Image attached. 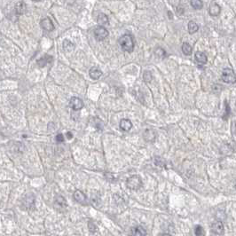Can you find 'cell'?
I'll list each match as a JSON object with an SVG mask.
<instances>
[{"label": "cell", "mask_w": 236, "mask_h": 236, "mask_svg": "<svg viewBox=\"0 0 236 236\" xmlns=\"http://www.w3.org/2000/svg\"><path fill=\"white\" fill-rule=\"evenodd\" d=\"M67 207H68V204H67L66 199L64 197H62L61 195H58L55 198V201H54L55 210L60 211V212H63V211L66 210Z\"/></svg>", "instance_id": "obj_4"}, {"label": "cell", "mask_w": 236, "mask_h": 236, "mask_svg": "<svg viewBox=\"0 0 236 236\" xmlns=\"http://www.w3.org/2000/svg\"><path fill=\"white\" fill-rule=\"evenodd\" d=\"M53 61L52 56L44 55V57H42L40 60H38V61H37V64H38V66H39V67L43 68V67H44L47 63H49L50 61Z\"/></svg>", "instance_id": "obj_16"}, {"label": "cell", "mask_w": 236, "mask_h": 236, "mask_svg": "<svg viewBox=\"0 0 236 236\" xmlns=\"http://www.w3.org/2000/svg\"><path fill=\"white\" fill-rule=\"evenodd\" d=\"M235 187H236V185H235Z\"/></svg>", "instance_id": "obj_31"}, {"label": "cell", "mask_w": 236, "mask_h": 236, "mask_svg": "<svg viewBox=\"0 0 236 236\" xmlns=\"http://www.w3.org/2000/svg\"><path fill=\"white\" fill-rule=\"evenodd\" d=\"M75 1H76V0H66V2H67L69 5H72V4H74V3H75Z\"/></svg>", "instance_id": "obj_28"}, {"label": "cell", "mask_w": 236, "mask_h": 236, "mask_svg": "<svg viewBox=\"0 0 236 236\" xmlns=\"http://www.w3.org/2000/svg\"><path fill=\"white\" fill-rule=\"evenodd\" d=\"M194 233H195V235L196 236H202L205 234L204 231H203V228L201 227V226H196Z\"/></svg>", "instance_id": "obj_23"}, {"label": "cell", "mask_w": 236, "mask_h": 236, "mask_svg": "<svg viewBox=\"0 0 236 236\" xmlns=\"http://www.w3.org/2000/svg\"><path fill=\"white\" fill-rule=\"evenodd\" d=\"M94 36L98 41H102L108 36V31L103 26H99L94 29Z\"/></svg>", "instance_id": "obj_5"}, {"label": "cell", "mask_w": 236, "mask_h": 236, "mask_svg": "<svg viewBox=\"0 0 236 236\" xmlns=\"http://www.w3.org/2000/svg\"><path fill=\"white\" fill-rule=\"evenodd\" d=\"M190 3L192 7H193L195 10H200L203 6V3L201 2V0H191Z\"/></svg>", "instance_id": "obj_21"}, {"label": "cell", "mask_w": 236, "mask_h": 236, "mask_svg": "<svg viewBox=\"0 0 236 236\" xmlns=\"http://www.w3.org/2000/svg\"><path fill=\"white\" fill-rule=\"evenodd\" d=\"M40 25H41L43 29H44L45 31H48V32L53 31V29H54V25H53V21H52L49 18H44V19H43V20L41 21Z\"/></svg>", "instance_id": "obj_9"}, {"label": "cell", "mask_w": 236, "mask_h": 236, "mask_svg": "<svg viewBox=\"0 0 236 236\" xmlns=\"http://www.w3.org/2000/svg\"><path fill=\"white\" fill-rule=\"evenodd\" d=\"M33 1H36V2H38V1H41V0H33Z\"/></svg>", "instance_id": "obj_30"}, {"label": "cell", "mask_w": 236, "mask_h": 236, "mask_svg": "<svg viewBox=\"0 0 236 236\" xmlns=\"http://www.w3.org/2000/svg\"><path fill=\"white\" fill-rule=\"evenodd\" d=\"M74 44H72V42H70L69 40H64L63 42V48L66 52H71L74 49Z\"/></svg>", "instance_id": "obj_20"}, {"label": "cell", "mask_w": 236, "mask_h": 236, "mask_svg": "<svg viewBox=\"0 0 236 236\" xmlns=\"http://www.w3.org/2000/svg\"><path fill=\"white\" fill-rule=\"evenodd\" d=\"M182 52L185 55H191L193 52L192 46L188 43H184L183 45H182Z\"/></svg>", "instance_id": "obj_19"}, {"label": "cell", "mask_w": 236, "mask_h": 236, "mask_svg": "<svg viewBox=\"0 0 236 236\" xmlns=\"http://www.w3.org/2000/svg\"><path fill=\"white\" fill-rule=\"evenodd\" d=\"M221 77H222V80L227 84H234L236 82L235 73L230 68H227L223 70Z\"/></svg>", "instance_id": "obj_3"}, {"label": "cell", "mask_w": 236, "mask_h": 236, "mask_svg": "<svg viewBox=\"0 0 236 236\" xmlns=\"http://www.w3.org/2000/svg\"><path fill=\"white\" fill-rule=\"evenodd\" d=\"M97 21H98V23H99L100 26H104V25L108 24V17H107L106 14H104V13L99 14Z\"/></svg>", "instance_id": "obj_17"}, {"label": "cell", "mask_w": 236, "mask_h": 236, "mask_svg": "<svg viewBox=\"0 0 236 236\" xmlns=\"http://www.w3.org/2000/svg\"><path fill=\"white\" fill-rule=\"evenodd\" d=\"M221 12V7L217 3H211L209 8V13L211 16H218Z\"/></svg>", "instance_id": "obj_10"}, {"label": "cell", "mask_w": 236, "mask_h": 236, "mask_svg": "<svg viewBox=\"0 0 236 236\" xmlns=\"http://www.w3.org/2000/svg\"><path fill=\"white\" fill-rule=\"evenodd\" d=\"M177 13H179L180 15H182L184 13V9L182 8L181 6H178V7H177Z\"/></svg>", "instance_id": "obj_26"}, {"label": "cell", "mask_w": 236, "mask_h": 236, "mask_svg": "<svg viewBox=\"0 0 236 236\" xmlns=\"http://www.w3.org/2000/svg\"><path fill=\"white\" fill-rule=\"evenodd\" d=\"M88 227H89V229H90V231L92 230V228L93 229V232H95L97 230V227H96V226L92 223V222H90L89 224H88Z\"/></svg>", "instance_id": "obj_25"}, {"label": "cell", "mask_w": 236, "mask_h": 236, "mask_svg": "<svg viewBox=\"0 0 236 236\" xmlns=\"http://www.w3.org/2000/svg\"><path fill=\"white\" fill-rule=\"evenodd\" d=\"M155 55L158 56V57H160V58H164L165 57V55H166V53H165V51L163 50V49H162V48H157L155 51Z\"/></svg>", "instance_id": "obj_22"}, {"label": "cell", "mask_w": 236, "mask_h": 236, "mask_svg": "<svg viewBox=\"0 0 236 236\" xmlns=\"http://www.w3.org/2000/svg\"><path fill=\"white\" fill-rule=\"evenodd\" d=\"M66 135H67V137H68V139H69V140H71V139L73 138V134H72L71 132H67V134H66Z\"/></svg>", "instance_id": "obj_27"}, {"label": "cell", "mask_w": 236, "mask_h": 236, "mask_svg": "<svg viewBox=\"0 0 236 236\" xmlns=\"http://www.w3.org/2000/svg\"><path fill=\"white\" fill-rule=\"evenodd\" d=\"M26 9H27L26 4H25L24 2H22V1H21V2L17 3V4H16V6H15V12H16V13H17L18 15H21V14H23V13L26 12Z\"/></svg>", "instance_id": "obj_14"}, {"label": "cell", "mask_w": 236, "mask_h": 236, "mask_svg": "<svg viewBox=\"0 0 236 236\" xmlns=\"http://www.w3.org/2000/svg\"><path fill=\"white\" fill-rule=\"evenodd\" d=\"M89 74H90V77L92 79L96 80V79H99L101 76H102V71L98 69L97 67H93L92 68L90 71H89Z\"/></svg>", "instance_id": "obj_11"}, {"label": "cell", "mask_w": 236, "mask_h": 236, "mask_svg": "<svg viewBox=\"0 0 236 236\" xmlns=\"http://www.w3.org/2000/svg\"><path fill=\"white\" fill-rule=\"evenodd\" d=\"M211 232L218 235L223 234H224V226H223L222 222H219V221L214 222L211 225Z\"/></svg>", "instance_id": "obj_8"}, {"label": "cell", "mask_w": 236, "mask_h": 236, "mask_svg": "<svg viewBox=\"0 0 236 236\" xmlns=\"http://www.w3.org/2000/svg\"><path fill=\"white\" fill-rule=\"evenodd\" d=\"M84 102L81 99H79L77 97H72L70 99L69 101V107L76 110V111H78V110H81L83 107H84Z\"/></svg>", "instance_id": "obj_6"}, {"label": "cell", "mask_w": 236, "mask_h": 236, "mask_svg": "<svg viewBox=\"0 0 236 236\" xmlns=\"http://www.w3.org/2000/svg\"><path fill=\"white\" fill-rule=\"evenodd\" d=\"M168 14H169V17L171 19V13H170V12H168Z\"/></svg>", "instance_id": "obj_29"}, {"label": "cell", "mask_w": 236, "mask_h": 236, "mask_svg": "<svg viewBox=\"0 0 236 236\" xmlns=\"http://www.w3.org/2000/svg\"><path fill=\"white\" fill-rule=\"evenodd\" d=\"M131 234L134 236H144L147 235V232L141 227H136L131 228Z\"/></svg>", "instance_id": "obj_15"}, {"label": "cell", "mask_w": 236, "mask_h": 236, "mask_svg": "<svg viewBox=\"0 0 236 236\" xmlns=\"http://www.w3.org/2000/svg\"><path fill=\"white\" fill-rule=\"evenodd\" d=\"M132 128V123L129 119H122L120 122V129L124 131H129Z\"/></svg>", "instance_id": "obj_12"}, {"label": "cell", "mask_w": 236, "mask_h": 236, "mask_svg": "<svg viewBox=\"0 0 236 236\" xmlns=\"http://www.w3.org/2000/svg\"><path fill=\"white\" fill-rule=\"evenodd\" d=\"M127 187L131 190H139L142 186V180L141 178L138 175H133L130 177L126 181Z\"/></svg>", "instance_id": "obj_2"}, {"label": "cell", "mask_w": 236, "mask_h": 236, "mask_svg": "<svg viewBox=\"0 0 236 236\" xmlns=\"http://www.w3.org/2000/svg\"><path fill=\"white\" fill-rule=\"evenodd\" d=\"M56 141L57 142H59V143H61V142H63L64 141V136H63V134H58L57 136H56Z\"/></svg>", "instance_id": "obj_24"}, {"label": "cell", "mask_w": 236, "mask_h": 236, "mask_svg": "<svg viewBox=\"0 0 236 236\" xmlns=\"http://www.w3.org/2000/svg\"><path fill=\"white\" fill-rule=\"evenodd\" d=\"M74 199L82 205H87V197L81 190H77L74 193Z\"/></svg>", "instance_id": "obj_7"}, {"label": "cell", "mask_w": 236, "mask_h": 236, "mask_svg": "<svg viewBox=\"0 0 236 236\" xmlns=\"http://www.w3.org/2000/svg\"><path fill=\"white\" fill-rule=\"evenodd\" d=\"M119 44L124 52L132 53L134 50V40L131 35H123L119 39Z\"/></svg>", "instance_id": "obj_1"}, {"label": "cell", "mask_w": 236, "mask_h": 236, "mask_svg": "<svg viewBox=\"0 0 236 236\" xmlns=\"http://www.w3.org/2000/svg\"><path fill=\"white\" fill-rule=\"evenodd\" d=\"M194 57H195L196 61H197L199 64H206V63H207V61H208L207 56H206L205 53H202V52H196Z\"/></svg>", "instance_id": "obj_13"}, {"label": "cell", "mask_w": 236, "mask_h": 236, "mask_svg": "<svg viewBox=\"0 0 236 236\" xmlns=\"http://www.w3.org/2000/svg\"><path fill=\"white\" fill-rule=\"evenodd\" d=\"M198 29H199V26L197 25L196 22H194L193 21H189V23H188V31H189L190 34H193V33L197 32Z\"/></svg>", "instance_id": "obj_18"}]
</instances>
